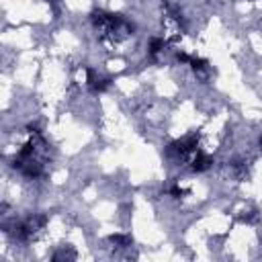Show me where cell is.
Listing matches in <instances>:
<instances>
[{
    "instance_id": "3957f363",
    "label": "cell",
    "mask_w": 262,
    "mask_h": 262,
    "mask_svg": "<svg viewBox=\"0 0 262 262\" xmlns=\"http://www.w3.org/2000/svg\"><path fill=\"white\" fill-rule=\"evenodd\" d=\"M45 221H47V219H45L43 215L25 219L23 223H18V225L14 227V237H18L20 242H31V239H35L37 233L45 227Z\"/></svg>"
},
{
    "instance_id": "5b68a950",
    "label": "cell",
    "mask_w": 262,
    "mask_h": 262,
    "mask_svg": "<svg viewBox=\"0 0 262 262\" xmlns=\"http://www.w3.org/2000/svg\"><path fill=\"white\" fill-rule=\"evenodd\" d=\"M260 145H262V139H260Z\"/></svg>"
},
{
    "instance_id": "7a4b0ae2",
    "label": "cell",
    "mask_w": 262,
    "mask_h": 262,
    "mask_svg": "<svg viewBox=\"0 0 262 262\" xmlns=\"http://www.w3.org/2000/svg\"><path fill=\"white\" fill-rule=\"evenodd\" d=\"M92 23L100 35V39L104 43L117 45L119 41L127 39L133 33V25L127 23L121 14H113V12H104V10H94L92 12Z\"/></svg>"
},
{
    "instance_id": "277c9868",
    "label": "cell",
    "mask_w": 262,
    "mask_h": 262,
    "mask_svg": "<svg viewBox=\"0 0 262 262\" xmlns=\"http://www.w3.org/2000/svg\"><path fill=\"white\" fill-rule=\"evenodd\" d=\"M111 242L119 244V248H125L129 244V237H125V235H111Z\"/></svg>"
},
{
    "instance_id": "6da1fadb",
    "label": "cell",
    "mask_w": 262,
    "mask_h": 262,
    "mask_svg": "<svg viewBox=\"0 0 262 262\" xmlns=\"http://www.w3.org/2000/svg\"><path fill=\"white\" fill-rule=\"evenodd\" d=\"M45 139L39 131L31 135V139L18 149L14 158V168H18L25 176H39L43 172V160H45Z\"/></svg>"
}]
</instances>
